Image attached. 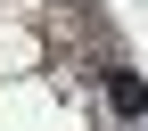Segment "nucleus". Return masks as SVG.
I'll return each mask as SVG.
<instances>
[{
  "label": "nucleus",
  "instance_id": "obj_1",
  "mask_svg": "<svg viewBox=\"0 0 148 131\" xmlns=\"http://www.w3.org/2000/svg\"><path fill=\"white\" fill-rule=\"evenodd\" d=\"M99 74H107V107H115L123 123H140L148 115V82H140L132 66H99Z\"/></svg>",
  "mask_w": 148,
  "mask_h": 131
}]
</instances>
